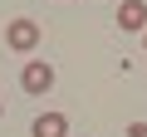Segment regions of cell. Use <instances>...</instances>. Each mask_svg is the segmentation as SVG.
Instances as JSON below:
<instances>
[{
    "instance_id": "cell-5",
    "label": "cell",
    "mask_w": 147,
    "mask_h": 137,
    "mask_svg": "<svg viewBox=\"0 0 147 137\" xmlns=\"http://www.w3.org/2000/svg\"><path fill=\"white\" fill-rule=\"evenodd\" d=\"M127 137H147V122H127Z\"/></svg>"
},
{
    "instance_id": "cell-2",
    "label": "cell",
    "mask_w": 147,
    "mask_h": 137,
    "mask_svg": "<svg viewBox=\"0 0 147 137\" xmlns=\"http://www.w3.org/2000/svg\"><path fill=\"white\" fill-rule=\"evenodd\" d=\"M5 44H10L15 54H30V49L39 44V25H34L30 15H20V20H10V25H5Z\"/></svg>"
},
{
    "instance_id": "cell-6",
    "label": "cell",
    "mask_w": 147,
    "mask_h": 137,
    "mask_svg": "<svg viewBox=\"0 0 147 137\" xmlns=\"http://www.w3.org/2000/svg\"><path fill=\"white\" fill-rule=\"evenodd\" d=\"M142 49H147V30H142Z\"/></svg>"
},
{
    "instance_id": "cell-7",
    "label": "cell",
    "mask_w": 147,
    "mask_h": 137,
    "mask_svg": "<svg viewBox=\"0 0 147 137\" xmlns=\"http://www.w3.org/2000/svg\"><path fill=\"white\" fill-rule=\"evenodd\" d=\"M0 113H5V98H0Z\"/></svg>"
},
{
    "instance_id": "cell-4",
    "label": "cell",
    "mask_w": 147,
    "mask_h": 137,
    "mask_svg": "<svg viewBox=\"0 0 147 137\" xmlns=\"http://www.w3.org/2000/svg\"><path fill=\"white\" fill-rule=\"evenodd\" d=\"M30 137H69V118L64 113H39L30 122Z\"/></svg>"
},
{
    "instance_id": "cell-1",
    "label": "cell",
    "mask_w": 147,
    "mask_h": 137,
    "mask_svg": "<svg viewBox=\"0 0 147 137\" xmlns=\"http://www.w3.org/2000/svg\"><path fill=\"white\" fill-rule=\"evenodd\" d=\"M20 88H25V93H34V98H39V93H49V88H54V68H49L44 59L20 64Z\"/></svg>"
},
{
    "instance_id": "cell-3",
    "label": "cell",
    "mask_w": 147,
    "mask_h": 137,
    "mask_svg": "<svg viewBox=\"0 0 147 137\" xmlns=\"http://www.w3.org/2000/svg\"><path fill=\"white\" fill-rule=\"evenodd\" d=\"M118 30L123 34H142L147 30V0H123L118 5Z\"/></svg>"
}]
</instances>
